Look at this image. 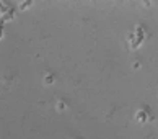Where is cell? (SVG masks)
<instances>
[]
</instances>
